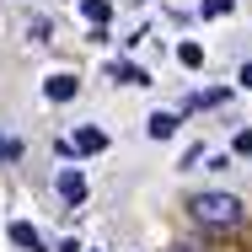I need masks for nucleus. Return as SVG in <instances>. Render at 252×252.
Listing matches in <instances>:
<instances>
[{
	"label": "nucleus",
	"instance_id": "obj_1",
	"mask_svg": "<svg viewBox=\"0 0 252 252\" xmlns=\"http://www.w3.org/2000/svg\"><path fill=\"white\" fill-rule=\"evenodd\" d=\"M188 209H193V220L209 225V231H231V225H242V215H247L236 193H193Z\"/></svg>",
	"mask_w": 252,
	"mask_h": 252
},
{
	"label": "nucleus",
	"instance_id": "obj_2",
	"mask_svg": "<svg viewBox=\"0 0 252 252\" xmlns=\"http://www.w3.org/2000/svg\"><path fill=\"white\" fill-rule=\"evenodd\" d=\"M59 199L64 204H86V177L64 166V172H59Z\"/></svg>",
	"mask_w": 252,
	"mask_h": 252
},
{
	"label": "nucleus",
	"instance_id": "obj_3",
	"mask_svg": "<svg viewBox=\"0 0 252 252\" xmlns=\"http://www.w3.org/2000/svg\"><path fill=\"white\" fill-rule=\"evenodd\" d=\"M75 92H81L75 75H49V81H43V97H49V102H70Z\"/></svg>",
	"mask_w": 252,
	"mask_h": 252
},
{
	"label": "nucleus",
	"instance_id": "obj_4",
	"mask_svg": "<svg viewBox=\"0 0 252 252\" xmlns=\"http://www.w3.org/2000/svg\"><path fill=\"white\" fill-rule=\"evenodd\" d=\"M70 151H81V156H102V151H107V134H102V129H75Z\"/></svg>",
	"mask_w": 252,
	"mask_h": 252
},
{
	"label": "nucleus",
	"instance_id": "obj_5",
	"mask_svg": "<svg viewBox=\"0 0 252 252\" xmlns=\"http://www.w3.org/2000/svg\"><path fill=\"white\" fill-rule=\"evenodd\" d=\"M11 242H16V247H27V252H49V247H43V236H38L27 220H11Z\"/></svg>",
	"mask_w": 252,
	"mask_h": 252
},
{
	"label": "nucleus",
	"instance_id": "obj_6",
	"mask_svg": "<svg viewBox=\"0 0 252 252\" xmlns=\"http://www.w3.org/2000/svg\"><path fill=\"white\" fill-rule=\"evenodd\" d=\"M145 129H151V140H172V134H177V113H151Z\"/></svg>",
	"mask_w": 252,
	"mask_h": 252
},
{
	"label": "nucleus",
	"instance_id": "obj_7",
	"mask_svg": "<svg viewBox=\"0 0 252 252\" xmlns=\"http://www.w3.org/2000/svg\"><path fill=\"white\" fill-rule=\"evenodd\" d=\"M113 75H118L124 86H151V75H145L140 64H113Z\"/></svg>",
	"mask_w": 252,
	"mask_h": 252
},
{
	"label": "nucleus",
	"instance_id": "obj_8",
	"mask_svg": "<svg viewBox=\"0 0 252 252\" xmlns=\"http://www.w3.org/2000/svg\"><path fill=\"white\" fill-rule=\"evenodd\" d=\"M81 16H86V22H107V16H113V5H107V0H81Z\"/></svg>",
	"mask_w": 252,
	"mask_h": 252
},
{
	"label": "nucleus",
	"instance_id": "obj_9",
	"mask_svg": "<svg viewBox=\"0 0 252 252\" xmlns=\"http://www.w3.org/2000/svg\"><path fill=\"white\" fill-rule=\"evenodd\" d=\"M177 64H183V70H199V64H204V49H199V43H183V49H177Z\"/></svg>",
	"mask_w": 252,
	"mask_h": 252
},
{
	"label": "nucleus",
	"instance_id": "obj_10",
	"mask_svg": "<svg viewBox=\"0 0 252 252\" xmlns=\"http://www.w3.org/2000/svg\"><path fill=\"white\" fill-rule=\"evenodd\" d=\"M0 161H22V140H11V134H0Z\"/></svg>",
	"mask_w": 252,
	"mask_h": 252
},
{
	"label": "nucleus",
	"instance_id": "obj_11",
	"mask_svg": "<svg viewBox=\"0 0 252 252\" xmlns=\"http://www.w3.org/2000/svg\"><path fill=\"white\" fill-rule=\"evenodd\" d=\"M231 11V0H204V16H225Z\"/></svg>",
	"mask_w": 252,
	"mask_h": 252
},
{
	"label": "nucleus",
	"instance_id": "obj_12",
	"mask_svg": "<svg viewBox=\"0 0 252 252\" xmlns=\"http://www.w3.org/2000/svg\"><path fill=\"white\" fill-rule=\"evenodd\" d=\"M236 156H252V129H242V134H236Z\"/></svg>",
	"mask_w": 252,
	"mask_h": 252
},
{
	"label": "nucleus",
	"instance_id": "obj_13",
	"mask_svg": "<svg viewBox=\"0 0 252 252\" xmlns=\"http://www.w3.org/2000/svg\"><path fill=\"white\" fill-rule=\"evenodd\" d=\"M242 86H252V64H242Z\"/></svg>",
	"mask_w": 252,
	"mask_h": 252
},
{
	"label": "nucleus",
	"instance_id": "obj_14",
	"mask_svg": "<svg viewBox=\"0 0 252 252\" xmlns=\"http://www.w3.org/2000/svg\"><path fill=\"white\" fill-rule=\"evenodd\" d=\"M166 252H199V247H166Z\"/></svg>",
	"mask_w": 252,
	"mask_h": 252
}]
</instances>
